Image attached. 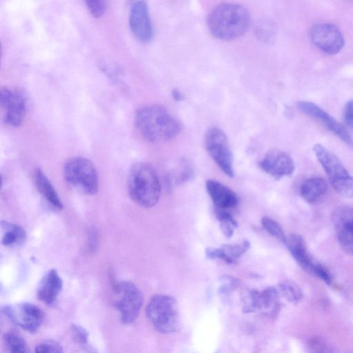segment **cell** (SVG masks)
Returning <instances> with one entry per match:
<instances>
[{
    "instance_id": "32",
    "label": "cell",
    "mask_w": 353,
    "mask_h": 353,
    "mask_svg": "<svg viewBox=\"0 0 353 353\" xmlns=\"http://www.w3.org/2000/svg\"><path fill=\"white\" fill-rule=\"evenodd\" d=\"M34 353H63L62 347L56 341H45L38 344Z\"/></svg>"
},
{
    "instance_id": "13",
    "label": "cell",
    "mask_w": 353,
    "mask_h": 353,
    "mask_svg": "<svg viewBox=\"0 0 353 353\" xmlns=\"http://www.w3.org/2000/svg\"><path fill=\"white\" fill-rule=\"evenodd\" d=\"M0 105L6 112L4 122L7 125L18 127L21 124L26 112V97L21 92L1 88Z\"/></svg>"
},
{
    "instance_id": "29",
    "label": "cell",
    "mask_w": 353,
    "mask_h": 353,
    "mask_svg": "<svg viewBox=\"0 0 353 353\" xmlns=\"http://www.w3.org/2000/svg\"><path fill=\"white\" fill-rule=\"evenodd\" d=\"M71 332L73 339L88 353H95L88 343V333L81 325H72Z\"/></svg>"
},
{
    "instance_id": "7",
    "label": "cell",
    "mask_w": 353,
    "mask_h": 353,
    "mask_svg": "<svg viewBox=\"0 0 353 353\" xmlns=\"http://www.w3.org/2000/svg\"><path fill=\"white\" fill-rule=\"evenodd\" d=\"M114 305L125 324L134 322L139 316L143 303V294L139 288L130 281H119L113 285Z\"/></svg>"
},
{
    "instance_id": "36",
    "label": "cell",
    "mask_w": 353,
    "mask_h": 353,
    "mask_svg": "<svg viewBox=\"0 0 353 353\" xmlns=\"http://www.w3.org/2000/svg\"><path fill=\"white\" fill-rule=\"evenodd\" d=\"M171 94L172 98L176 101H180L183 99V96L182 93L177 89L172 90Z\"/></svg>"
},
{
    "instance_id": "17",
    "label": "cell",
    "mask_w": 353,
    "mask_h": 353,
    "mask_svg": "<svg viewBox=\"0 0 353 353\" xmlns=\"http://www.w3.org/2000/svg\"><path fill=\"white\" fill-rule=\"evenodd\" d=\"M205 188L216 208L226 210L236 207L239 203L238 195L231 188L218 181H206Z\"/></svg>"
},
{
    "instance_id": "22",
    "label": "cell",
    "mask_w": 353,
    "mask_h": 353,
    "mask_svg": "<svg viewBox=\"0 0 353 353\" xmlns=\"http://www.w3.org/2000/svg\"><path fill=\"white\" fill-rule=\"evenodd\" d=\"M1 225L3 231L2 243L4 245H19L26 240V233L21 226L7 221L1 222Z\"/></svg>"
},
{
    "instance_id": "25",
    "label": "cell",
    "mask_w": 353,
    "mask_h": 353,
    "mask_svg": "<svg viewBox=\"0 0 353 353\" xmlns=\"http://www.w3.org/2000/svg\"><path fill=\"white\" fill-rule=\"evenodd\" d=\"M279 290L274 287H269L260 292L261 308L268 312L273 314L277 309L279 303Z\"/></svg>"
},
{
    "instance_id": "30",
    "label": "cell",
    "mask_w": 353,
    "mask_h": 353,
    "mask_svg": "<svg viewBox=\"0 0 353 353\" xmlns=\"http://www.w3.org/2000/svg\"><path fill=\"white\" fill-rule=\"evenodd\" d=\"M243 303L246 312L260 309V292L256 290H246L243 294Z\"/></svg>"
},
{
    "instance_id": "28",
    "label": "cell",
    "mask_w": 353,
    "mask_h": 353,
    "mask_svg": "<svg viewBox=\"0 0 353 353\" xmlns=\"http://www.w3.org/2000/svg\"><path fill=\"white\" fill-rule=\"evenodd\" d=\"M310 353H337L334 347L321 336H313L307 341Z\"/></svg>"
},
{
    "instance_id": "12",
    "label": "cell",
    "mask_w": 353,
    "mask_h": 353,
    "mask_svg": "<svg viewBox=\"0 0 353 353\" xmlns=\"http://www.w3.org/2000/svg\"><path fill=\"white\" fill-rule=\"evenodd\" d=\"M332 221L339 246L353 256V207L341 205L334 208Z\"/></svg>"
},
{
    "instance_id": "6",
    "label": "cell",
    "mask_w": 353,
    "mask_h": 353,
    "mask_svg": "<svg viewBox=\"0 0 353 353\" xmlns=\"http://www.w3.org/2000/svg\"><path fill=\"white\" fill-rule=\"evenodd\" d=\"M146 315L159 332L170 333L178 327L179 316L175 299L165 294H156L150 300Z\"/></svg>"
},
{
    "instance_id": "33",
    "label": "cell",
    "mask_w": 353,
    "mask_h": 353,
    "mask_svg": "<svg viewBox=\"0 0 353 353\" xmlns=\"http://www.w3.org/2000/svg\"><path fill=\"white\" fill-rule=\"evenodd\" d=\"M220 291L222 293H228L235 289L239 285V281L236 278L230 276H223L220 279Z\"/></svg>"
},
{
    "instance_id": "18",
    "label": "cell",
    "mask_w": 353,
    "mask_h": 353,
    "mask_svg": "<svg viewBox=\"0 0 353 353\" xmlns=\"http://www.w3.org/2000/svg\"><path fill=\"white\" fill-rule=\"evenodd\" d=\"M63 288V281L57 270L52 269L40 281L37 294L38 299L48 305H53Z\"/></svg>"
},
{
    "instance_id": "26",
    "label": "cell",
    "mask_w": 353,
    "mask_h": 353,
    "mask_svg": "<svg viewBox=\"0 0 353 353\" xmlns=\"http://www.w3.org/2000/svg\"><path fill=\"white\" fill-rule=\"evenodd\" d=\"M278 290L280 294L292 303L299 302L303 296L301 288L292 281H281Z\"/></svg>"
},
{
    "instance_id": "1",
    "label": "cell",
    "mask_w": 353,
    "mask_h": 353,
    "mask_svg": "<svg viewBox=\"0 0 353 353\" xmlns=\"http://www.w3.org/2000/svg\"><path fill=\"white\" fill-rule=\"evenodd\" d=\"M134 125L147 141L159 143L175 138L181 131L180 121L160 105L139 108L134 114Z\"/></svg>"
},
{
    "instance_id": "14",
    "label": "cell",
    "mask_w": 353,
    "mask_h": 353,
    "mask_svg": "<svg viewBox=\"0 0 353 353\" xmlns=\"http://www.w3.org/2000/svg\"><path fill=\"white\" fill-rule=\"evenodd\" d=\"M297 107L301 112L322 123L347 145L350 147L353 145L352 137L345 127L316 104L310 101H301L297 103Z\"/></svg>"
},
{
    "instance_id": "20",
    "label": "cell",
    "mask_w": 353,
    "mask_h": 353,
    "mask_svg": "<svg viewBox=\"0 0 353 353\" xmlns=\"http://www.w3.org/2000/svg\"><path fill=\"white\" fill-rule=\"evenodd\" d=\"M328 185L319 176H312L304 180L300 186V194L307 203L315 204L326 194Z\"/></svg>"
},
{
    "instance_id": "8",
    "label": "cell",
    "mask_w": 353,
    "mask_h": 353,
    "mask_svg": "<svg viewBox=\"0 0 353 353\" xmlns=\"http://www.w3.org/2000/svg\"><path fill=\"white\" fill-rule=\"evenodd\" d=\"M205 145L210 156L225 174L233 177V154L225 132L218 128H210L205 136Z\"/></svg>"
},
{
    "instance_id": "21",
    "label": "cell",
    "mask_w": 353,
    "mask_h": 353,
    "mask_svg": "<svg viewBox=\"0 0 353 353\" xmlns=\"http://www.w3.org/2000/svg\"><path fill=\"white\" fill-rule=\"evenodd\" d=\"M34 182L39 193L53 208L58 210L63 209V203L55 188L39 168L34 172Z\"/></svg>"
},
{
    "instance_id": "35",
    "label": "cell",
    "mask_w": 353,
    "mask_h": 353,
    "mask_svg": "<svg viewBox=\"0 0 353 353\" xmlns=\"http://www.w3.org/2000/svg\"><path fill=\"white\" fill-rule=\"evenodd\" d=\"M88 246L90 251L96 250L98 246V233L96 229L92 228L88 232Z\"/></svg>"
},
{
    "instance_id": "27",
    "label": "cell",
    "mask_w": 353,
    "mask_h": 353,
    "mask_svg": "<svg viewBox=\"0 0 353 353\" xmlns=\"http://www.w3.org/2000/svg\"><path fill=\"white\" fill-rule=\"evenodd\" d=\"M261 223L268 233L284 244L287 236L277 221L269 216H263L261 220Z\"/></svg>"
},
{
    "instance_id": "9",
    "label": "cell",
    "mask_w": 353,
    "mask_h": 353,
    "mask_svg": "<svg viewBox=\"0 0 353 353\" xmlns=\"http://www.w3.org/2000/svg\"><path fill=\"white\" fill-rule=\"evenodd\" d=\"M296 262L307 273L315 276L330 285L332 276L321 263L316 261L309 254L303 239L299 234H290L284 243Z\"/></svg>"
},
{
    "instance_id": "15",
    "label": "cell",
    "mask_w": 353,
    "mask_h": 353,
    "mask_svg": "<svg viewBox=\"0 0 353 353\" xmlns=\"http://www.w3.org/2000/svg\"><path fill=\"white\" fill-rule=\"evenodd\" d=\"M259 165L263 172L276 180L292 175L295 170L292 157L288 153L277 149L268 151Z\"/></svg>"
},
{
    "instance_id": "5",
    "label": "cell",
    "mask_w": 353,
    "mask_h": 353,
    "mask_svg": "<svg viewBox=\"0 0 353 353\" xmlns=\"http://www.w3.org/2000/svg\"><path fill=\"white\" fill-rule=\"evenodd\" d=\"M65 181L82 193L95 194L99 188L97 169L88 159L76 157L68 159L63 168Z\"/></svg>"
},
{
    "instance_id": "19",
    "label": "cell",
    "mask_w": 353,
    "mask_h": 353,
    "mask_svg": "<svg viewBox=\"0 0 353 353\" xmlns=\"http://www.w3.org/2000/svg\"><path fill=\"white\" fill-rule=\"evenodd\" d=\"M250 243L245 240L241 243L224 244L220 247H208L205 253L208 259H219L234 264L249 250Z\"/></svg>"
},
{
    "instance_id": "31",
    "label": "cell",
    "mask_w": 353,
    "mask_h": 353,
    "mask_svg": "<svg viewBox=\"0 0 353 353\" xmlns=\"http://www.w3.org/2000/svg\"><path fill=\"white\" fill-rule=\"evenodd\" d=\"M86 7L94 18L101 17L106 10V2L103 0H87L85 1Z\"/></svg>"
},
{
    "instance_id": "16",
    "label": "cell",
    "mask_w": 353,
    "mask_h": 353,
    "mask_svg": "<svg viewBox=\"0 0 353 353\" xmlns=\"http://www.w3.org/2000/svg\"><path fill=\"white\" fill-rule=\"evenodd\" d=\"M129 25L133 35L141 42H150L153 37V28L147 3L135 1L130 8Z\"/></svg>"
},
{
    "instance_id": "10",
    "label": "cell",
    "mask_w": 353,
    "mask_h": 353,
    "mask_svg": "<svg viewBox=\"0 0 353 353\" xmlns=\"http://www.w3.org/2000/svg\"><path fill=\"white\" fill-rule=\"evenodd\" d=\"M3 312L12 323L31 333L37 332L43 321L42 310L30 303L7 305Z\"/></svg>"
},
{
    "instance_id": "2",
    "label": "cell",
    "mask_w": 353,
    "mask_h": 353,
    "mask_svg": "<svg viewBox=\"0 0 353 353\" xmlns=\"http://www.w3.org/2000/svg\"><path fill=\"white\" fill-rule=\"evenodd\" d=\"M250 15L243 6L223 3L208 14L207 24L211 34L223 40H231L243 35L248 29Z\"/></svg>"
},
{
    "instance_id": "34",
    "label": "cell",
    "mask_w": 353,
    "mask_h": 353,
    "mask_svg": "<svg viewBox=\"0 0 353 353\" xmlns=\"http://www.w3.org/2000/svg\"><path fill=\"white\" fill-rule=\"evenodd\" d=\"M343 114L345 124L353 130V99L346 103Z\"/></svg>"
},
{
    "instance_id": "24",
    "label": "cell",
    "mask_w": 353,
    "mask_h": 353,
    "mask_svg": "<svg viewBox=\"0 0 353 353\" xmlns=\"http://www.w3.org/2000/svg\"><path fill=\"white\" fill-rule=\"evenodd\" d=\"M214 212L216 218L219 222V227L223 234L227 238L232 237L238 227L236 221L225 210L216 208Z\"/></svg>"
},
{
    "instance_id": "11",
    "label": "cell",
    "mask_w": 353,
    "mask_h": 353,
    "mask_svg": "<svg viewBox=\"0 0 353 353\" xmlns=\"http://www.w3.org/2000/svg\"><path fill=\"white\" fill-rule=\"evenodd\" d=\"M310 37L317 48L328 54H337L344 46V38L341 30L329 23L313 25L310 31Z\"/></svg>"
},
{
    "instance_id": "4",
    "label": "cell",
    "mask_w": 353,
    "mask_h": 353,
    "mask_svg": "<svg viewBox=\"0 0 353 353\" xmlns=\"http://www.w3.org/2000/svg\"><path fill=\"white\" fill-rule=\"evenodd\" d=\"M313 150L333 189L341 196L352 198L353 176L339 157L321 144H316Z\"/></svg>"
},
{
    "instance_id": "23",
    "label": "cell",
    "mask_w": 353,
    "mask_h": 353,
    "mask_svg": "<svg viewBox=\"0 0 353 353\" xmlns=\"http://www.w3.org/2000/svg\"><path fill=\"white\" fill-rule=\"evenodd\" d=\"M3 342L6 353H31L24 339L14 332L6 333Z\"/></svg>"
},
{
    "instance_id": "3",
    "label": "cell",
    "mask_w": 353,
    "mask_h": 353,
    "mask_svg": "<svg viewBox=\"0 0 353 353\" xmlns=\"http://www.w3.org/2000/svg\"><path fill=\"white\" fill-rule=\"evenodd\" d=\"M130 198L137 205L149 208L161 196V185L155 169L147 163H137L131 168L128 179Z\"/></svg>"
}]
</instances>
